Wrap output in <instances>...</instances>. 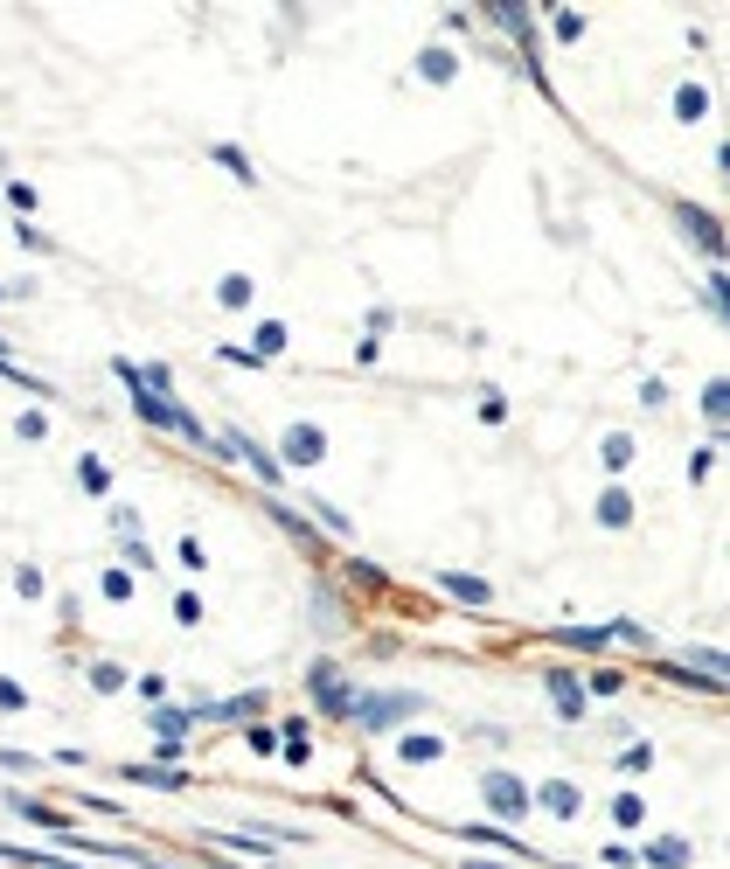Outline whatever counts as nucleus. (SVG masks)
<instances>
[{
  "label": "nucleus",
  "mask_w": 730,
  "mask_h": 869,
  "mask_svg": "<svg viewBox=\"0 0 730 869\" xmlns=\"http://www.w3.org/2000/svg\"><path fill=\"white\" fill-rule=\"evenodd\" d=\"M487 807H494V814H529V793H522V779L494 772V779H487Z\"/></svg>",
  "instance_id": "nucleus-1"
},
{
  "label": "nucleus",
  "mask_w": 730,
  "mask_h": 869,
  "mask_svg": "<svg viewBox=\"0 0 730 869\" xmlns=\"http://www.w3.org/2000/svg\"><path fill=\"white\" fill-rule=\"evenodd\" d=\"M536 800H543V814H557V821H571V814L584 807V800H578V786H564V779H550V786H543Z\"/></svg>",
  "instance_id": "nucleus-2"
},
{
  "label": "nucleus",
  "mask_w": 730,
  "mask_h": 869,
  "mask_svg": "<svg viewBox=\"0 0 730 869\" xmlns=\"http://www.w3.org/2000/svg\"><path fill=\"white\" fill-rule=\"evenodd\" d=\"M647 863H654V869H682V863H689V842H682V835H661V842L647 849Z\"/></svg>",
  "instance_id": "nucleus-3"
},
{
  "label": "nucleus",
  "mask_w": 730,
  "mask_h": 869,
  "mask_svg": "<svg viewBox=\"0 0 730 869\" xmlns=\"http://www.w3.org/2000/svg\"><path fill=\"white\" fill-rule=\"evenodd\" d=\"M286 452H292V466H313V459H320V432H306V425L286 432Z\"/></svg>",
  "instance_id": "nucleus-4"
},
{
  "label": "nucleus",
  "mask_w": 730,
  "mask_h": 869,
  "mask_svg": "<svg viewBox=\"0 0 730 869\" xmlns=\"http://www.w3.org/2000/svg\"><path fill=\"white\" fill-rule=\"evenodd\" d=\"M626 515H633V501H626V494H605V501H598V522H612V529H626Z\"/></svg>",
  "instance_id": "nucleus-5"
},
{
  "label": "nucleus",
  "mask_w": 730,
  "mask_h": 869,
  "mask_svg": "<svg viewBox=\"0 0 730 869\" xmlns=\"http://www.w3.org/2000/svg\"><path fill=\"white\" fill-rule=\"evenodd\" d=\"M445 591H459V598H473V605H487V598H494V591H487V584H480V578H459V571L445 578Z\"/></svg>",
  "instance_id": "nucleus-6"
},
{
  "label": "nucleus",
  "mask_w": 730,
  "mask_h": 869,
  "mask_svg": "<svg viewBox=\"0 0 730 869\" xmlns=\"http://www.w3.org/2000/svg\"><path fill=\"white\" fill-rule=\"evenodd\" d=\"M438 751H445V744H438V737H425V730H418V737H404V758H418V765H425V758H438Z\"/></svg>",
  "instance_id": "nucleus-7"
},
{
  "label": "nucleus",
  "mask_w": 730,
  "mask_h": 869,
  "mask_svg": "<svg viewBox=\"0 0 730 869\" xmlns=\"http://www.w3.org/2000/svg\"><path fill=\"white\" fill-rule=\"evenodd\" d=\"M223 306H251V279H230V286H223Z\"/></svg>",
  "instance_id": "nucleus-8"
}]
</instances>
